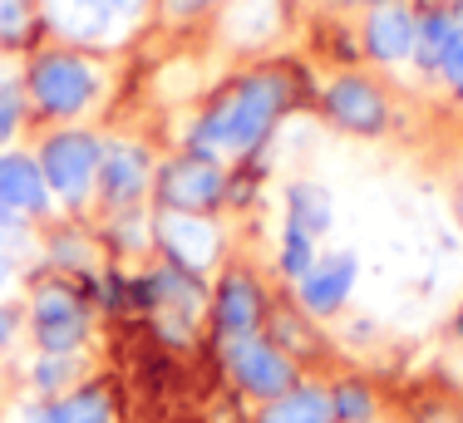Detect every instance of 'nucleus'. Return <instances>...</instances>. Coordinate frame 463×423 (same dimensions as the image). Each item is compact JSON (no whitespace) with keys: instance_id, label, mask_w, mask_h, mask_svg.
I'll list each match as a JSON object with an SVG mask.
<instances>
[{"instance_id":"1","label":"nucleus","mask_w":463,"mask_h":423,"mask_svg":"<svg viewBox=\"0 0 463 423\" xmlns=\"http://www.w3.org/2000/svg\"><path fill=\"white\" fill-rule=\"evenodd\" d=\"M286 104V84L277 74H261V80H247L237 94H227L213 114L203 118V143L222 153H247L261 133L271 128V118L281 114Z\"/></svg>"},{"instance_id":"2","label":"nucleus","mask_w":463,"mask_h":423,"mask_svg":"<svg viewBox=\"0 0 463 423\" xmlns=\"http://www.w3.org/2000/svg\"><path fill=\"white\" fill-rule=\"evenodd\" d=\"M45 20L74 44H118L143 20V0H45Z\"/></svg>"},{"instance_id":"3","label":"nucleus","mask_w":463,"mask_h":423,"mask_svg":"<svg viewBox=\"0 0 463 423\" xmlns=\"http://www.w3.org/2000/svg\"><path fill=\"white\" fill-rule=\"evenodd\" d=\"M40 173H45V187H54L64 202H80L99 177V143L90 133H60L40 153Z\"/></svg>"},{"instance_id":"4","label":"nucleus","mask_w":463,"mask_h":423,"mask_svg":"<svg viewBox=\"0 0 463 423\" xmlns=\"http://www.w3.org/2000/svg\"><path fill=\"white\" fill-rule=\"evenodd\" d=\"M35 99L50 108V114H80L90 108V99L99 94V74L74 54H50V60L35 64Z\"/></svg>"},{"instance_id":"5","label":"nucleus","mask_w":463,"mask_h":423,"mask_svg":"<svg viewBox=\"0 0 463 423\" xmlns=\"http://www.w3.org/2000/svg\"><path fill=\"white\" fill-rule=\"evenodd\" d=\"M227 364H232V374H237L251 394L281 399L286 389H291V364H286L271 344H261V340H251V335L227 340Z\"/></svg>"},{"instance_id":"6","label":"nucleus","mask_w":463,"mask_h":423,"mask_svg":"<svg viewBox=\"0 0 463 423\" xmlns=\"http://www.w3.org/2000/svg\"><path fill=\"white\" fill-rule=\"evenodd\" d=\"M158 193H163V202H168L173 212L213 207L217 197H222V173H217L207 158H178V163H168Z\"/></svg>"},{"instance_id":"7","label":"nucleus","mask_w":463,"mask_h":423,"mask_svg":"<svg viewBox=\"0 0 463 423\" xmlns=\"http://www.w3.org/2000/svg\"><path fill=\"white\" fill-rule=\"evenodd\" d=\"M355 276H360V261H355L350 251L316 261L311 271L301 276V300H306V310H316V315L340 310V306H345V296L355 291Z\"/></svg>"},{"instance_id":"8","label":"nucleus","mask_w":463,"mask_h":423,"mask_svg":"<svg viewBox=\"0 0 463 423\" xmlns=\"http://www.w3.org/2000/svg\"><path fill=\"white\" fill-rule=\"evenodd\" d=\"M158 237L187 271H203L217 256V227L203 217H193V212H168V217L158 221Z\"/></svg>"},{"instance_id":"9","label":"nucleus","mask_w":463,"mask_h":423,"mask_svg":"<svg viewBox=\"0 0 463 423\" xmlns=\"http://www.w3.org/2000/svg\"><path fill=\"white\" fill-rule=\"evenodd\" d=\"M80 335H84V315H80V306H74L64 291H45L35 300V340L45 344L50 354L74 350Z\"/></svg>"},{"instance_id":"10","label":"nucleus","mask_w":463,"mask_h":423,"mask_svg":"<svg viewBox=\"0 0 463 423\" xmlns=\"http://www.w3.org/2000/svg\"><path fill=\"white\" fill-rule=\"evenodd\" d=\"M330 118L355 133H380L384 128V99L374 94V89L365 80H340L335 89H330Z\"/></svg>"},{"instance_id":"11","label":"nucleus","mask_w":463,"mask_h":423,"mask_svg":"<svg viewBox=\"0 0 463 423\" xmlns=\"http://www.w3.org/2000/svg\"><path fill=\"white\" fill-rule=\"evenodd\" d=\"M99 177H104V193L114 197V202H128V197H138L143 183H148V153L134 148V143H109V148L99 153Z\"/></svg>"},{"instance_id":"12","label":"nucleus","mask_w":463,"mask_h":423,"mask_svg":"<svg viewBox=\"0 0 463 423\" xmlns=\"http://www.w3.org/2000/svg\"><path fill=\"white\" fill-rule=\"evenodd\" d=\"M0 202L15 207V212H40L50 202L45 173L30 158H20V153H5V158H0Z\"/></svg>"},{"instance_id":"13","label":"nucleus","mask_w":463,"mask_h":423,"mask_svg":"<svg viewBox=\"0 0 463 423\" xmlns=\"http://www.w3.org/2000/svg\"><path fill=\"white\" fill-rule=\"evenodd\" d=\"M414 15L404 5H380L370 15V50L380 54V60H404V54H414Z\"/></svg>"},{"instance_id":"14","label":"nucleus","mask_w":463,"mask_h":423,"mask_svg":"<svg viewBox=\"0 0 463 423\" xmlns=\"http://www.w3.org/2000/svg\"><path fill=\"white\" fill-rule=\"evenodd\" d=\"M257 315H261L257 286H251V281H241V276H232V281L222 286V296H217V320H222L227 340L251 335V330H257Z\"/></svg>"},{"instance_id":"15","label":"nucleus","mask_w":463,"mask_h":423,"mask_svg":"<svg viewBox=\"0 0 463 423\" xmlns=\"http://www.w3.org/2000/svg\"><path fill=\"white\" fill-rule=\"evenodd\" d=\"M330 414L335 409H330V399L321 389H296V394H281L261 423H330Z\"/></svg>"},{"instance_id":"16","label":"nucleus","mask_w":463,"mask_h":423,"mask_svg":"<svg viewBox=\"0 0 463 423\" xmlns=\"http://www.w3.org/2000/svg\"><path fill=\"white\" fill-rule=\"evenodd\" d=\"M291 227H301L306 237H321V231L330 227V193L316 183H296L291 187Z\"/></svg>"},{"instance_id":"17","label":"nucleus","mask_w":463,"mask_h":423,"mask_svg":"<svg viewBox=\"0 0 463 423\" xmlns=\"http://www.w3.org/2000/svg\"><path fill=\"white\" fill-rule=\"evenodd\" d=\"M271 25H277V0H237L227 15V35L237 40H261L271 35Z\"/></svg>"},{"instance_id":"18","label":"nucleus","mask_w":463,"mask_h":423,"mask_svg":"<svg viewBox=\"0 0 463 423\" xmlns=\"http://www.w3.org/2000/svg\"><path fill=\"white\" fill-rule=\"evenodd\" d=\"M449 35H454V20L429 15L414 35V60L424 64V70H439V64H444V50H449Z\"/></svg>"},{"instance_id":"19","label":"nucleus","mask_w":463,"mask_h":423,"mask_svg":"<svg viewBox=\"0 0 463 423\" xmlns=\"http://www.w3.org/2000/svg\"><path fill=\"white\" fill-rule=\"evenodd\" d=\"M50 414H54V423H109V399L99 389H84V394H70Z\"/></svg>"},{"instance_id":"20","label":"nucleus","mask_w":463,"mask_h":423,"mask_svg":"<svg viewBox=\"0 0 463 423\" xmlns=\"http://www.w3.org/2000/svg\"><path fill=\"white\" fill-rule=\"evenodd\" d=\"M281 266H286V271H291V276H306V271H311V237H306V231L301 227H286V247H281Z\"/></svg>"},{"instance_id":"21","label":"nucleus","mask_w":463,"mask_h":423,"mask_svg":"<svg viewBox=\"0 0 463 423\" xmlns=\"http://www.w3.org/2000/svg\"><path fill=\"white\" fill-rule=\"evenodd\" d=\"M25 20H30L25 0H0V40H20L25 35Z\"/></svg>"},{"instance_id":"22","label":"nucleus","mask_w":463,"mask_h":423,"mask_svg":"<svg viewBox=\"0 0 463 423\" xmlns=\"http://www.w3.org/2000/svg\"><path fill=\"white\" fill-rule=\"evenodd\" d=\"M330 409H335L340 418H365V414H370V394H365L360 384H355V389H340Z\"/></svg>"},{"instance_id":"23","label":"nucleus","mask_w":463,"mask_h":423,"mask_svg":"<svg viewBox=\"0 0 463 423\" xmlns=\"http://www.w3.org/2000/svg\"><path fill=\"white\" fill-rule=\"evenodd\" d=\"M439 70L449 74V84L463 89V25H454V35H449V50H444V64Z\"/></svg>"},{"instance_id":"24","label":"nucleus","mask_w":463,"mask_h":423,"mask_svg":"<svg viewBox=\"0 0 463 423\" xmlns=\"http://www.w3.org/2000/svg\"><path fill=\"white\" fill-rule=\"evenodd\" d=\"M10 133H15V104H10L5 94H0V143H5Z\"/></svg>"},{"instance_id":"25","label":"nucleus","mask_w":463,"mask_h":423,"mask_svg":"<svg viewBox=\"0 0 463 423\" xmlns=\"http://www.w3.org/2000/svg\"><path fill=\"white\" fill-rule=\"evenodd\" d=\"M15 231H20V212L0 202V237H15Z\"/></svg>"},{"instance_id":"26","label":"nucleus","mask_w":463,"mask_h":423,"mask_svg":"<svg viewBox=\"0 0 463 423\" xmlns=\"http://www.w3.org/2000/svg\"><path fill=\"white\" fill-rule=\"evenodd\" d=\"M203 5H217V0H168L173 15H187V10H203Z\"/></svg>"},{"instance_id":"27","label":"nucleus","mask_w":463,"mask_h":423,"mask_svg":"<svg viewBox=\"0 0 463 423\" xmlns=\"http://www.w3.org/2000/svg\"><path fill=\"white\" fill-rule=\"evenodd\" d=\"M5 340H10V315L0 310V344H5Z\"/></svg>"},{"instance_id":"28","label":"nucleus","mask_w":463,"mask_h":423,"mask_svg":"<svg viewBox=\"0 0 463 423\" xmlns=\"http://www.w3.org/2000/svg\"><path fill=\"white\" fill-rule=\"evenodd\" d=\"M5 281H10V266H5V261H0V286H5Z\"/></svg>"},{"instance_id":"29","label":"nucleus","mask_w":463,"mask_h":423,"mask_svg":"<svg viewBox=\"0 0 463 423\" xmlns=\"http://www.w3.org/2000/svg\"><path fill=\"white\" fill-rule=\"evenodd\" d=\"M35 423H54V414H40V418H35Z\"/></svg>"}]
</instances>
